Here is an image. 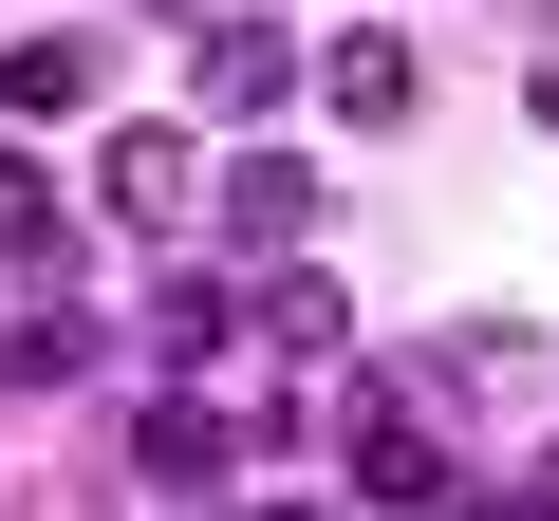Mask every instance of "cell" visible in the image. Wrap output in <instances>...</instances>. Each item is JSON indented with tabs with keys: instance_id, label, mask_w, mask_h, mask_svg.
<instances>
[{
	"instance_id": "cell-15",
	"label": "cell",
	"mask_w": 559,
	"mask_h": 521,
	"mask_svg": "<svg viewBox=\"0 0 559 521\" xmlns=\"http://www.w3.org/2000/svg\"><path fill=\"white\" fill-rule=\"evenodd\" d=\"M242 521H336V502H242Z\"/></svg>"
},
{
	"instance_id": "cell-7",
	"label": "cell",
	"mask_w": 559,
	"mask_h": 521,
	"mask_svg": "<svg viewBox=\"0 0 559 521\" xmlns=\"http://www.w3.org/2000/svg\"><path fill=\"white\" fill-rule=\"evenodd\" d=\"M94 205L112 223H187V131H112L94 149Z\"/></svg>"
},
{
	"instance_id": "cell-13",
	"label": "cell",
	"mask_w": 559,
	"mask_h": 521,
	"mask_svg": "<svg viewBox=\"0 0 559 521\" xmlns=\"http://www.w3.org/2000/svg\"><path fill=\"white\" fill-rule=\"evenodd\" d=\"M522 112H540V131H559V57H540V75H522Z\"/></svg>"
},
{
	"instance_id": "cell-10",
	"label": "cell",
	"mask_w": 559,
	"mask_h": 521,
	"mask_svg": "<svg viewBox=\"0 0 559 521\" xmlns=\"http://www.w3.org/2000/svg\"><path fill=\"white\" fill-rule=\"evenodd\" d=\"M522 373H540L522 317H466V336H448V391H522Z\"/></svg>"
},
{
	"instance_id": "cell-11",
	"label": "cell",
	"mask_w": 559,
	"mask_h": 521,
	"mask_svg": "<svg viewBox=\"0 0 559 521\" xmlns=\"http://www.w3.org/2000/svg\"><path fill=\"white\" fill-rule=\"evenodd\" d=\"M150 354H224V280H150Z\"/></svg>"
},
{
	"instance_id": "cell-9",
	"label": "cell",
	"mask_w": 559,
	"mask_h": 521,
	"mask_svg": "<svg viewBox=\"0 0 559 521\" xmlns=\"http://www.w3.org/2000/svg\"><path fill=\"white\" fill-rule=\"evenodd\" d=\"M0 280H57V168L0 149Z\"/></svg>"
},
{
	"instance_id": "cell-8",
	"label": "cell",
	"mask_w": 559,
	"mask_h": 521,
	"mask_svg": "<svg viewBox=\"0 0 559 521\" xmlns=\"http://www.w3.org/2000/svg\"><path fill=\"white\" fill-rule=\"evenodd\" d=\"M336 336H355V299L318 260H261V354H336Z\"/></svg>"
},
{
	"instance_id": "cell-2",
	"label": "cell",
	"mask_w": 559,
	"mask_h": 521,
	"mask_svg": "<svg viewBox=\"0 0 559 521\" xmlns=\"http://www.w3.org/2000/svg\"><path fill=\"white\" fill-rule=\"evenodd\" d=\"M205 223H224V242H242V260H299V242H318V168H299V149H242V168H224V205H205Z\"/></svg>"
},
{
	"instance_id": "cell-14",
	"label": "cell",
	"mask_w": 559,
	"mask_h": 521,
	"mask_svg": "<svg viewBox=\"0 0 559 521\" xmlns=\"http://www.w3.org/2000/svg\"><path fill=\"white\" fill-rule=\"evenodd\" d=\"M522 521H559V447H540V484H522Z\"/></svg>"
},
{
	"instance_id": "cell-6",
	"label": "cell",
	"mask_w": 559,
	"mask_h": 521,
	"mask_svg": "<svg viewBox=\"0 0 559 521\" xmlns=\"http://www.w3.org/2000/svg\"><path fill=\"white\" fill-rule=\"evenodd\" d=\"M318 94H336L355 131H411V94H429V75H411V38H318Z\"/></svg>"
},
{
	"instance_id": "cell-4",
	"label": "cell",
	"mask_w": 559,
	"mask_h": 521,
	"mask_svg": "<svg viewBox=\"0 0 559 521\" xmlns=\"http://www.w3.org/2000/svg\"><path fill=\"white\" fill-rule=\"evenodd\" d=\"M94 94H112V57H94L75 20H38V38H0V112H38V131H57V112H94Z\"/></svg>"
},
{
	"instance_id": "cell-5",
	"label": "cell",
	"mask_w": 559,
	"mask_h": 521,
	"mask_svg": "<svg viewBox=\"0 0 559 521\" xmlns=\"http://www.w3.org/2000/svg\"><path fill=\"white\" fill-rule=\"evenodd\" d=\"M299 57H318V38H280V20H205V112H280Z\"/></svg>"
},
{
	"instance_id": "cell-3",
	"label": "cell",
	"mask_w": 559,
	"mask_h": 521,
	"mask_svg": "<svg viewBox=\"0 0 559 521\" xmlns=\"http://www.w3.org/2000/svg\"><path fill=\"white\" fill-rule=\"evenodd\" d=\"M224 465H242V428H224V410H187V391H150V410H131V484H168V502H205Z\"/></svg>"
},
{
	"instance_id": "cell-1",
	"label": "cell",
	"mask_w": 559,
	"mask_h": 521,
	"mask_svg": "<svg viewBox=\"0 0 559 521\" xmlns=\"http://www.w3.org/2000/svg\"><path fill=\"white\" fill-rule=\"evenodd\" d=\"M355 502H392V521H466V465H448V410L373 391V410H355Z\"/></svg>"
},
{
	"instance_id": "cell-12",
	"label": "cell",
	"mask_w": 559,
	"mask_h": 521,
	"mask_svg": "<svg viewBox=\"0 0 559 521\" xmlns=\"http://www.w3.org/2000/svg\"><path fill=\"white\" fill-rule=\"evenodd\" d=\"M0 373H20V391H75V373H94V336H75V317H20V354H0Z\"/></svg>"
}]
</instances>
